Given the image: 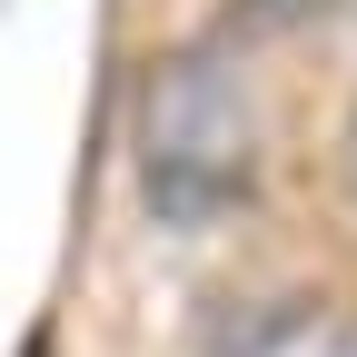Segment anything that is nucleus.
Segmentation results:
<instances>
[{"label":"nucleus","instance_id":"f257e3e1","mask_svg":"<svg viewBox=\"0 0 357 357\" xmlns=\"http://www.w3.org/2000/svg\"><path fill=\"white\" fill-rule=\"evenodd\" d=\"M139 199L169 229H199V218H229L248 199V169H258V119H248V89L218 50H178L149 70L139 89Z\"/></svg>","mask_w":357,"mask_h":357}]
</instances>
